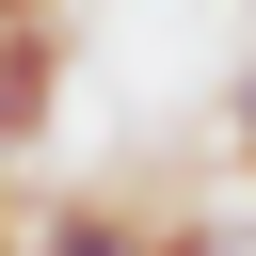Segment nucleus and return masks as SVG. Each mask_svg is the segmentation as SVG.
Masks as SVG:
<instances>
[{
  "mask_svg": "<svg viewBox=\"0 0 256 256\" xmlns=\"http://www.w3.org/2000/svg\"><path fill=\"white\" fill-rule=\"evenodd\" d=\"M16 240H32V192H16V160H0V256H16Z\"/></svg>",
  "mask_w": 256,
  "mask_h": 256,
  "instance_id": "4",
  "label": "nucleus"
},
{
  "mask_svg": "<svg viewBox=\"0 0 256 256\" xmlns=\"http://www.w3.org/2000/svg\"><path fill=\"white\" fill-rule=\"evenodd\" d=\"M16 256H144V208L128 192H64V208H32Z\"/></svg>",
  "mask_w": 256,
  "mask_h": 256,
  "instance_id": "2",
  "label": "nucleus"
},
{
  "mask_svg": "<svg viewBox=\"0 0 256 256\" xmlns=\"http://www.w3.org/2000/svg\"><path fill=\"white\" fill-rule=\"evenodd\" d=\"M224 144H240V176H256V64H240V96H224Z\"/></svg>",
  "mask_w": 256,
  "mask_h": 256,
  "instance_id": "3",
  "label": "nucleus"
},
{
  "mask_svg": "<svg viewBox=\"0 0 256 256\" xmlns=\"http://www.w3.org/2000/svg\"><path fill=\"white\" fill-rule=\"evenodd\" d=\"M48 112H64V32H16L0 16V160L48 144Z\"/></svg>",
  "mask_w": 256,
  "mask_h": 256,
  "instance_id": "1",
  "label": "nucleus"
},
{
  "mask_svg": "<svg viewBox=\"0 0 256 256\" xmlns=\"http://www.w3.org/2000/svg\"><path fill=\"white\" fill-rule=\"evenodd\" d=\"M0 16H16V32H64V0H0Z\"/></svg>",
  "mask_w": 256,
  "mask_h": 256,
  "instance_id": "5",
  "label": "nucleus"
}]
</instances>
